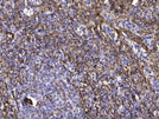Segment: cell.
I'll use <instances>...</instances> for the list:
<instances>
[{
	"instance_id": "cell-1",
	"label": "cell",
	"mask_w": 159,
	"mask_h": 119,
	"mask_svg": "<svg viewBox=\"0 0 159 119\" xmlns=\"http://www.w3.org/2000/svg\"><path fill=\"white\" fill-rule=\"evenodd\" d=\"M29 1H30V3H32V4H36V5H39L42 0H29Z\"/></svg>"
}]
</instances>
